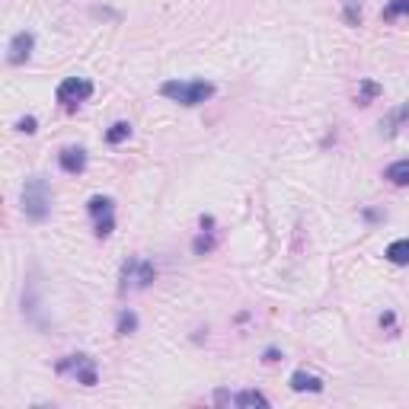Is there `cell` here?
<instances>
[{
  "label": "cell",
  "mask_w": 409,
  "mask_h": 409,
  "mask_svg": "<svg viewBox=\"0 0 409 409\" xmlns=\"http://www.w3.org/2000/svg\"><path fill=\"white\" fill-rule=\"evenodd\" d=\"M381 17H384L387 23H393V19H400V17H409V0H390Z\"/></svg>",
  "instance_id": "cell-15"
},
{
  "label": "cell",
  "mask_w": 409,
  "mask_h": 409,
  "mask_svg": "<svg viewBox=\"0 0 409 409\" xmlns=\"http://www.w3.org/2000/svg\"><path fill=\"white\" fill-rule=\"evenodd\" d=\"M19 205H23V215L33 221V224H42L51 215V189L42 176H33L23 183V195H19Z\"/></svg>",
  "instance_id": "cell-1"
},
{
  "label": "cell",
  "mask_w": 409,
  "mask_h": 409,
  "mask_svg": "<svg viewBox=\"0 0 409 409\" xmlns=\"http://www.w3.org/2000/svg\"><path fill=\"white\" fill-rule=\"evenodd\" d=\"M381 326H393V313H390V310H387L384 317H381Z\"/></svg>",
  "instance_id": "cell-23"
},
{
  "label": "cell",
  "mask_w": 409,
  "mask_h": 409,
  "mask_svg": "<svg viewBox=\"0 0 409 409\" xmlns=\"http://www.w3.org/2000/svg\"><path fill=\"white\" fill-rule=\"evenodd\" d=\"M55 96H58L61 106L74 109V106H80V102H87L93 96V84L87 80V77H67V80H61Z\"/></svg>",
  "instance_id": "cell-6"
},
{
  "label": "cell",
  "mask_w": 409,
  "mask_h": 409,
  "mask_svg": "<svg viewBox=\"0 0 409 409\" xmlns=\"http://www.w3.org/2000/svg\"><path fill=\"white\" fill-rule=\"evenodd\" d=\"M374 96H381V84H374V80H361V90H358V106H371V100Z\"/></svg>",
  "instance_id": "cell-17"
},
{
  "label": "cell",
  "mask_w": 409,
  "mask_h": 409,
  "mask_svg": "<svg viewBox=\"0 0 409 409\" xmlns=\"http://www.w3.org/2000/svg\"><path fill=\"white\" fill-rule=\"evenodd\" d=\"M343 17H345V23H349V26H361V7H358V0H345Z\"/></svg>",
  "instance_id": "cell-18"
},
{
  "label": "cell",
  "mask_w": 409,
  "mask_h": 409,
  "mask_svg": "<svg viewBox=\"0 0 409 409\" xmlns=\"http://www.w3.org/2000/svg\"><path fill=\"white\" fill-rule=\"evenodd\" d=\"M160 93L179 106H201L215 96V84H208V80H167L160 87Z\"/></svg>",
  "instance_id": "cell-2"
},
{
  "label": "cell",
  "mask_w": 409,
  "mask_h": 409,
  "mask_svg": "<svg viewBox=\"0 0 409 409\" xmlns=\"http://www.w3.org/2000/svg\"><path fill=\"white\" fill-rule=\"evenodd\" d=\"M58 163L64 173L77 176V173H84L87 170V151L84 147H64V151L58 154Z\"/></svg>",
  "instance_id": "cell-8"
},
{
  "label": "cell",
  "mask_w": 409,
  "mask_h": 409,
  "mask_svg": "<svg viewBox=\"0 0 409 409\" xmlns=\"http://www.w3.org/2000/svg\"><path fill=\"white\" fill-rule=\"evenodd\" d=\"M35 48V35L33 33H17L13 39H10V48H7V61L10 64H26L29 61V55H33Z\"/></svg>",
  "instance_id": "cell-7"
},
{
  "label": "cell",
  "mask_w": 409,
  "mask_h": 409,
  "mask_svg": "<svg viewBox=\"0 0 409 409\" xmlns=\"http://www.w3.org/2000/svg\"><path fill=\"white\" fill-rule=\"evenodd\" d=\"M234 406H269V397L266 393H259V390H243V393H234Z\"/></svg>",
  "instance_id": "cell-12"
},
{
  "label": "cell",
  "mask_w": 409,
  "mask_h": 409,
  "mask_svg": "<svg viewBox=\"0 0 409 409\" xmlns=\"http://www.w3.org/2000/svg\"><path fill=\"white\" fill-rule=\"evenodd\" d=\"M157 278V269H154L151 259H141V256H128L125 266H122V275H118V288L122 291H144L147 284Z\"/></svg>",
  "instance_id": "cell-3"
},
{
  "label": "cell",
  "mask_w": 409,
  "mask_h": 409,
  "mask_svg": "<svg viewBox=\"0 0 409 409\" xmlns=\"http://www.w3.org/2000/svg\"><path fill=\"white\" fill-rule=\"evenodd\" d=\"M87 211H90V217L96 221V237H100V240L112 234V227H116V205H112L109 195H93V199L87 201Z\"/></svg>",
  "instance_id": "cell-5"
},
{
  "label": "cell",
  "mask_w": 409,
  "mask_h": 409,
  "mask_svg": "<svg viewBox=\"0 0 409 409\" xmlns=\"http://www.w3.org/2000/svg\"><path fill=\"white\" fill-rule=\"evenodd\" d=\"M291 390H298V393H304V390L320 393V390H323V381H320L317 374H307V371H294V374H291Z\"/></svg>",
  "instance_id": "cell-9"
},
{
  "label": "cell",
  "mask_w": 409,
  "mask_h": 409,
  "mask_svg": "<svg viewBox=\"0 0 409 409\" xmlns=\"http://www.w3.org/2000/svg\"><path fill=\"white\" fill-rule=\"evenodd\" d=\"M406 118H409V102H406V106H400L397 112H390V118L384 122V134H387V138H393V134H397V125L406 122Z\"/></svg>",
  "instance_id": "cell-16"
},
{
  "label": "cell",
  "mask_w": 409,
  "mask_h": 409,
  "mask_svg": "<svg viewBox=\"0 0 409 409\" xmlns=\"http://www.w3.org/2000/svg\"><path fill=\"white\" fill-rule=\"evenodd\" d=\"M17 131H23V134H35V131H39V122H35V116H23V118H19Z\"/></svg>",
  "instance_id": "cell-20"
},
{
  "label": "cell",
  "mask_w": 409,
  "mask_h": 409,
  "mask_svg": "<svg viewBox=\"0 0 409 409\" xmlns=\"http://www.w3.org/2000/svg\"><path fill=\"white\" fill-rule=\"evenodd\" d=\"M55 371H58V374H74L77 384H84V387H96V381H100L96 361H93L90 355H84V352H77V355H67V358H61L58 365H55Z\"/></svg>",
  "instance_id": "cell-4"
},
{
  "label": "cell",
  "mask_w": 409,
  "mask_h": 409,
  "mask_svg": "<svg viewBox=\"0 0 409 409\" xmlns=\"http://www.w3.org/2000/svg\"><path fill=\"white\" fill-rule=\"evenodd\" d=\"M384 179H390L393 185H409V160H397L384 170Z\"/></svg>",
  "instance_id": "cell-11"
},
{
  "label": "cell",
  "mask_w": 409,
  "mask_h": 409,
  "mask_svg": "<svg viewBox=\"0 0 409 409\" xmlns=\"http://www.w3.org/2000/svg\"><path fill=\"white\" fill-rule=\"evenodd\" d=\"M278 358H282V352H278V349H266V355H262L266 365H272V361H278Z\"/></svg>",
  "instance_id": "cell-22"
},
{
  "label": "cell",
  "mask_w": 409,
  "mask_h": 409,
  "mask_svg": "<svg viewBox=\"0 0 409 409\" xmlns=\"http://www.w3.org/2000/svg\"><path fill=\"white\" fill-rule=\"evenodd\" d=\"M215 403H217V406H234V393L217 390V393H215Z\"/></svg>",
  "instance_id": "cell-21"
},
{
  "label": "cell",
  "mask_w": 409,
  "mask_h": 409,
  "mask_svg": "<svg viewBox=\"0 0 409 409\" xmlns=\"http://www.w3.org/2000/svg\"><path fill=\"white\" fill-rule=\"evenodd\" d=\"M134 329H138V313H134V310H122V313H118L116 333L118 336H131Z\"/></svg>",
  "instance_id": "cell-14"
},
{
  "label": "cell",
  "mask_w": 409,
  "mask_h": 409,
  "mask_svg": "<svg viewBox=\"0 0 409 409\" xmlns=\"http://www.w3.org/2000/svg\"><path fill=\"white\" fill-rule=\"evenodd\" d=\"M128 138H131V125H128V122H116V125H109L106 144H125Z\"/></svg>",
  "instance_id": "cell-13"
},
{
  "label": "cell",
  "mask_w": 409,
  "mask_h": 409,
  "mask_svg": "<svg viewBox=\"0 0 409 409\" xmlns=\"http://www.w3.org/2000/svg\"><path fill=\"white\" fill-rule=\"evenodd\" d=\"M205 230V227H201ZM215 250V237H211V230H205V234L195 237V256H205V253Z\"/></svg>",
  "instance_id": "cell-19"
},
{
  "label": "cell",
  "mask_w": 409,
  "mask_h": 409,
  "mask_svg": "<svg viewBox=\"0 0 409 409\" xmlns=\"http://www.w3.org/2000/svg\"><path fill=\"white\" fill-rule=\"evenodd\" d=\"M387 262H393V266H409V237H403V240H393L390 246H387Z\"/></svg>",
  "instance_id": "cell-10"
}]
</instances>
